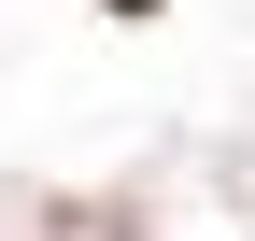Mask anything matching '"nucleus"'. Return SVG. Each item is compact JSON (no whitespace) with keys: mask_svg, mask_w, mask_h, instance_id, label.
<instances>
[{"mask_svg":"<svg viewBox=\"0 0 255 241\" xmlns=\"http://www.w3.org/2000/svg\"><path fill=\"white\" fill-rule=\"evenodd\" d=\"M114 14H156V0H114Z\"/></svg>","mask_w":255,"mask_h":241,"instance_id":"nucleus-1","label":"nucleus"}]
</instances>
